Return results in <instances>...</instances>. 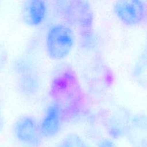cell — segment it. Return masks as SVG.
Masks as SVG:
<instances>
[{
	"mask_svg": "<svg viewBox=\"0 0 147 147\" xmlns=\"http://www.w3.org/2000/svg\"><path fill=\"white\" fill-rule=\"evenodd\" d=\"M66 20L83 34L91 33L93 14L86 0H56Z\"/></svg>",
	"mask_w": 147,
	"mask_h": 147,
	"instance_id": "obj_1",
	"label": "cell"
},
{
	"mask_svg": "<svg viewBox=\"0 0 147 147\" xmlns=\"http://www.w3.org/2000/svg\"><path fill=\"white\" fill-rule=\"evenodd\" d=\"M74 44L75 34L68 26L57 24L49 29L46 37V50L52 59H64L71 52Z\"/></svg>",
	"mask_w": 147,
	"mask_h": 147,
	"instance_id": "obj_2",
	"label": "cell"
},
{
	"mask_svg": "<svg viewBox=\"0 0 147 147\" xmlns=\"http://www.w3.org/2000/svg\"><path fill=\"white\" fill-rule=\"evenodd\" d=\"M113 11L121 22L130 27L139 25L146 20V6L143 0H116Z\"/></svg>",
	"mask_w": 147,
	"mask_h": 147,
	"instance_id": "obj_3",
	"label": "cell"
},
{
	"mask_svg": "<svg viewBox=\"0 0 147 147\" xmlns=\"http://www.w3.org/2000/svg\"><path fill=\"white\" fill-rule=\"evenodd\" d=\"M14 134L19 142L32 147L40 146L42 139L39 124L32 116H22L16 121Z\"/></svg>",
	"mask_w": 147,
	"mask_h": 147,
	"instance_id": "obj_4",
	"label": "cell"
},
{
	"mask_svg": "<svg viewBox=\"0 0 147 147\" xmlns=\"http://www.w3.org/2000/svg\"><path fill=\"white\" fill-rule=\"evenodd\" d=\"M47 14L45 0H25L21 11L22 20L30 27H37L44 22Z\"/></svg>",
	"mask_w": 147,
	"mask_h": 147,
	"instance_id": "obj_5",
	"label": "cell"
},
{
	"mask_svg": "<svg viewBox=\"0 0 147 147\" xmlns=\"http://www.w3.org/2000/svg\"><path fill=\"white\" fill-rule=\"evenodd\" d=\"M62 112L55 103L47 108L45 116L39 125L42 138L50 139L59 133L61 128Z\"/></svg>",
	"mask_w": 147,
	"mask_h": 147,
	"instance_id": "obj_6",
	"label": "cell"
},
{
	"mask_svg": "<svg viewBox=\"0 0 147 147\" xmlns=\"http://www.w3.org/2000/svg\"><path fill=\"white\" fill-rule=\"evenodd\" d=\"M126 137L134 147H146L147 128L144 116H135L131 118L128 128Z\"/></svg>",
	"mask_w": 147,
	"mask_h": 147,
	"instance_id": "obj_7",
	"label": "cell"
},
{
	"mask_svg": "<svg viewBox=\"0 0 147 147\" xmlns=\"http://www.w3.org/2000/svg\"><path fill=\"white\" fill-rule=\"evenodd\" d=\"M123 113V112H122ZM122 113L111 116L106 121V129L109 134L114 139H120L126 136L131 117Z\"/></svg>",
	"mask_w": 147,
	"mask_h": 147,
	"instance_id": "obj_8",
	"label": "cell"
},
{
	"mask_svg": "<svg viewBox=\"0 0 147 147\" xmlns=\"http://www.w3.org/2000/svg\"><path fill=\"white\" fill-rule=\"evenodd\" d=\"M57 147H89L83 138L76 134H70L60 142Z\"/></svg>",
	"mask_w": 147,
	"mask_h": 147,
	"instance_id": "obj_9",
	"label": "cell"
},
{
	"mask_svg": "<svg viewBox=\"0 0 147 147\" xmlns=\"http://www.w3.org/2000/svg\"><path fill=\"white\" fill-rule=\"evenodd\" d=\"M37 78L32 75L24 76L22 82V90L26 93L34 94L38 89L39 83Z\"/></svg>",
	"mask_w": 147,
	"mask_h": 147,
	"instance_id": "obj_10",
	"label": "cell"
},
{
	"mask_svg": "<svg viewBox=\"0 0 147 147\" xmlns=\"http://www.w3.org/2000/svg\"><path fill=\"white\" fill-rule=\"evenodd\" d=\"M98 147H116L114 142L109 139H101L98 144Z\"/></svg>",
	"mask_w": 147,
	"mask_h": 147,
	"instance_id": "obj_11",
	"label": "cell"
},
{
	"mask_svg": "<svg viewBox=\"0 0 147 147\" xmlns=\"http://www.w3.org/2000/svg\"><path fill=\"white\" fill-rule=\"evenodd\" d=\"M3 128H4V119H3L2 113H1V109H0V134L2 131Z\"/></svg>",
	"mask_w": 147,
	"mask_h": 147,
	"instance_id": "obj_12",
	"label": "cell"
}]
</instances>
